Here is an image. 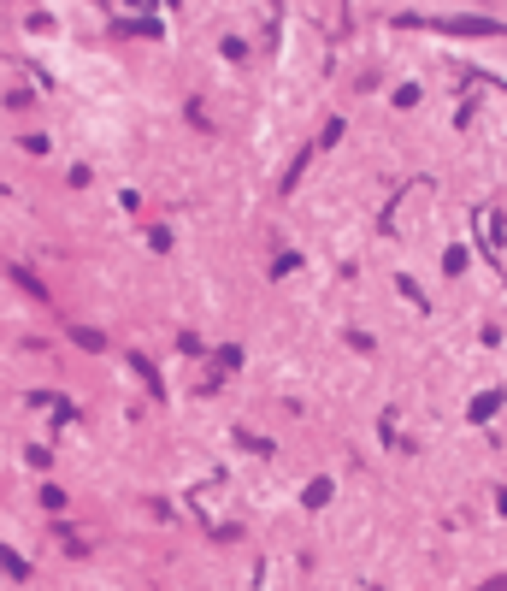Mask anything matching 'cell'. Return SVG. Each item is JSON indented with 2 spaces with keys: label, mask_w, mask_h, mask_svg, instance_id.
<instances>
[{
  "label": "cell",
  "mask_w": 507,
  "mask_h": 591,
  "mask_svg": "<svg viewBox=\"0 0 507 591\" xmlns=\"http://www.w3.org/2000/svg\"><path fill=\"white\" fill-rule=\"evenodd\" d=\"M0 568H6V574H18V579L30 574V568H24V561H18V556H12V550H6V544H0Z\"/></svg>",
  "instance_id": "3957f363"
},
{
  "label": "cell",
  "mask_w": 507,
  "mask_h": 591,
  "mask_svg": "<svg viewBox=\"0 0 507 591\" xmlns=\"http://www.w3.org/2000/svg\"><path fill=\"white\" fill-rule=\"evenodd\" d=\"M325 497H331V479H313V485H307V509H319Z\"/></svg>",
  "instance_id": "7a4b0ae2"
},
{
  "label": "cell",
  "mask_w": 507,
  "mask_h": 591,
  "mask_svg": "<svg viewBox=\"0 0 507 591\" xmlns=\"http://www.w3.org/2000/svg\"><path fill=\"white\" fill-rule=\"evenodd\" d=\"M495 408H502V390H484V397L478 402H472V420H490V414Z\"/></svg>",
  "instance_id": "6da1fadb"
},
{
  "label": "cell",
  "mask_w": 507,
  "mask_h": 591,
  "mask_svg": "<svg viewBox=\"0 0 507 591\" xmlns=\"http://www.w3.org/2000/svg\"><path fill=\"white\" fill-rule=\"evenodd\" d=\"M484 591H507V579H490V586H484Z\"/></svg>",
  "instance_id": "277c9868"
}]
</instances>
